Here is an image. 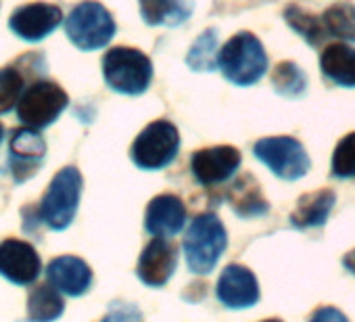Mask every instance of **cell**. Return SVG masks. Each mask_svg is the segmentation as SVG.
<instances>
[{"mask_svg": "<svg viewBox=\"0 0 355 322\" xmlns=\"http://www.w3.org/2000/svg\"><path fill=\"white\" fill-rule=\"evenodd\" d=\"M218 67L228 82L236 86H253L268 71V55L257 36L241 32L222 46Z\"/></svg>", "mask_w": 355, "mask_h": 322, "instance_id": "1", "label": "cell"}, {"mask_svg": "<svg viewBox=\"0 0 355 322\" xmlns=\"http://www.w3.org/2000/svg\"><path fill=\"white\" fill-rule=\"evenodd\" d=\"M228 245V235L220 218L211 212L199 214L184 237V253L191 272L209 274Z\"/></svg>", "mask_w": 355, "mask_h": 322, "instance_id": "2", "label": "cell"}, {"mask_svg": "<svg viewBox=\"0 0 355 322\" xmlns=\"http://www.w3.org/2000/svg\"><path fill=\"white\" fill-rule=\"evenodd\" d=\"M103 76L109 88L121 94H142L153 80L150 59L130 46H115L103 57Z\"/></svg>", "mask_w": 355, "mask_h": 322, "instance_id": "3", "label": "cell"}, {"mask_svg": "<svg viewBox=\"0 0 355 322\" xmlns=\"http://www.w3.org/2000/svg\"><path fill=\"white\" fill-rule=\"evenodd\" d=\"M82 174L73 166L55 174L40 203V218L49 228L65 230L73 222L82 197Z\"/></svg>", "mask_w": 355, "mask_h": 322, "instance_id": "4", "label": "cell"}, {"mask_svg": "<svg viewBox=\"0 0 355 322\" xmlns=\"http://www.w3.org/2000/svg\"><path fill=\"white\" fill-rule=\"evenodd\" d=\"M113 15L96 0H84L76 5L65 19V32L71 44L80 51H98L115 36Z\"/></svg>", "mask_w": 355, "mask_h": 322, "instance_id": "5", "label": "cell"}, {"mask_svg": "<svg viewBox=\"0 0 355 322\" xmlns=\"http://www.w3.org/2000/svg\"><path fill=\"white\" fill-rule=\"evenodd\" d=\"M180 149V134L171 121L157 119L148 124L132 144V161L140 170H163Z\"/></svg>", "mask_w": 355, "mask_h": 322, "instance_id": "6", "label": "cell"}, {"mask_svg": "<svg viewBox=\"0 0 355 322\" xmlns=\"http://www.w3.org/2000/svg\"><path fill=\"white\" fill-rule=\"evenodd\" d=\"M69 105L67 92L51 80L34 82L17 103V117L30 128L42 130L57 121V117Z\"/></svg>", "mask_w": 355, "mask_h": 322, "instance_id": "7", "label": "cell"}, {"mask_svg": "<svg viewBox=\"0 0 355 322\" xmlns=\"http://www.w3.org/2000/svg\"><path fill=\"white\" fill-rule=\"evenodd\" d=\"M253 153L282 180H297L309 170V157L303 144L291 136L261 138L253 144Z\"/></svg>", "mask_w": 355, "mask_h": 322, "instance_id": "8", "label": "cell"}, {"mask_svg": "<svg viewBox=\"0 0 355 322\" xmlns=\"http://www.w3.org/2000/svg\"><path fill=\"white\" fill-rule=\"evenodd\" d=\"M46 142L36 128H17L9 142V166L15 183H26L32 178L44 161Z\"/></svg>", "mask_w": 355, "mask_h": 322, "instance_id": "9", "label": "cell"}, {"mask_svg": "<svg viewBox=\"0 0 355 322\" xmlns=\"http://www.w3.org/2000/svg\"><path fill=\"white\" fill-rule=\"evenodd\" d=\"M63 22V11L57 5L49 3H32L19 7L11 19L9 28L15 36L28 42H38L44 40L49 34H53Z\"/></svg>", "mask_w": 355, "mask_h": 322, "instance_id": "10", "label": "cell"}, {"mask_svg": "<svg viewBox=\"0 0 355 322\" xmlns=\"http://www.w3.org/2000/svg\"><path fill=\"white\" fill-rule=\"evenodd\" d=\"M241 166V151L222 144V146H209L201 149L193 155L191 168L199 185L214 187L220 183H226Z\"/></svg>", "mask_w": 355, "mask_h": 322, "instance_id": "11", "label": "cell"}, {"mask_svg": "<svg viewBox=\"0 0 355 322\" xmlns=\"http://www.w3.org/2000/svg\"><path fill=\"white\" fill-rule=\"evenodd\" d=\"M40 255L30 243L19 239H7L0 243V276L28 287L40 276Z\"/></svg>", "mask_w": 355, "mask_h": 322, "instance_id": "12", "label": "cell"}, {"mask_svg": "<svg viewBox=\"0 0 355 322\" xmlns=\"http://www.w3.org/2000/svg\"><path fill=\"white\" fill-rule=\"evenodd\" d=\"M178 264L175 247L165 237H155L140 253L136 274L148 287H163Z\"/></svg>", "mask_w": 355, "mask_h": 322, "instance_id": "13", "label": "cell"}, {"mask_svg": "<svg viewBox=\"0 0 355 322\" xmlns=\"http://www.w3.org/2000/svg\"><path fill=\"white\" fill-rule=\"evenodd\" d=\"M218 299L226 307H251L259 299V285L255 274L241 266L230 264L224 268L218 280Z\"/></svg>", "mask_w": 355, "mask_h": 322, "instance_id": "14", "label": "cell"}, {"mask_svg": "<svg viewBox=\"0 0 355 322\" xmlns=\"http://www.w3.org/2000/svg\"><path fill=\"white\" fill-rule=\"evenodd\" d=\"M187 224V207L175 195L155 197L144 216V228L153 237H173Z\"/></svg>", "mask_w": 355, "mask_h": 322, "instance_id": "15", "label": "cell"}, {"mask_svg": "<svg viewBox=\"0 0 355 322\" xmlns=\"http://www.w3.org/2000/svg\"><path fill=\"white\" fill-rule=\"evenodd\" d=\"M46 278L61 293L80 297L92 285V270L84 260L76 255H61L46 266Z\"/></svg>", "mask_w": 355, "mask_h": 322, "instance_id": "16", "label": "cell"}, {"mask_svg": "<svg viewBox=\"0 0 355 322\" xmlns=\"http://www.w3.org/2000/svg\"><path fill=\"white\" fill-rule=\"evenodd\" d=\"M334 203H336V195L330 189H320V191L307 193L297 201V207L291 214V224L299 230L322 226V224H326Z\"/></svg>", "mask_w": 355, "mask_h": 322, "instance_id": "17", "label": "cell"}, {"mask_svg": "<svg viewBox=\"0 0 355 322\" xmlns=\"http://www.w3.org/2000/svg\"><path fill=\"white\" fill-rule=\"evenodd\" d=\"M228 203L232 205L239 218H259L270 212V203L266 201L259 183L251 174H243L228 191Z\"/></svg>", "mask_w": 355, "mask_h": 322, "instance_id": "18", "label": "cell"}, {"mask_svg": "<svg viewBox=\"0 0 355 322\" xmlns=\"http://www.w3.org/2000/svg\"><path fill=\"white\" fill-rule=\"evenodd\" d=\"M324 76L345 88H355V49L343 42L328 44L320 55Z\"/></svg>", "mask_w": 355, "mask_h": 322, "instance_id": "19", "label": "cell"}, {"mask_svg": "<svg viewBox=\"0 0 355 322\" xmlns=\"http://www.w3.org/2000/svg\"><path fill=\"white\" fill-rule=\"evenodd\" d=\"M148 26H180L193 13L195 0H138Z\"/></svg>", "mask_w": 355, "mask_h": 322, "instance_id": "20", "label": "cell"}, {"mask_svg": "<svg viewBox=\"0 0 355 322\" xmlns=\"http://www.w3.org/2000/svg\"><path fill=\"white\" fill-rule=\"evenodd\" d=\"M65 301L61 291L55 289L51 282L36 287L28 297V318L32 320H55L63 314Z\"/></svg>", "mask_w": 355, "mask_h": 322, "instance_id": "21", "label": "cell"}, {"mask_svg": "<svg viewBox=\"0 0 355 322\" xmlns=\"http://www.w3.org/2000/svg\"><path fill=\"white\" fill-rule=\"evenodd\" d=\"M284 19L286 24L299 34L303 36V40L309 44V46H320L328 40V34H326V28H324V22L322 17L318 15H311L309 11L297 7V5H291L286 11H284Z\"/></svg>", "mask_w": 355, "mask_h": 322, "instance_id": "22", "label": "cell"}, {"mask_svg": "<svg viewBox=\"0 0 355 322\" xmlns=\"http://www.w3.org/2000/svg\"><path fill=\"white\" fill-rule=\"evenodd\" d=\"M218 30H205L187 55V65L193 71H214L218 69Z\"/></svg>", "mask_w": 355, "mask_h": 322, "instance_id": "23", "label": "cell"}, {"mask_svg": "<svg viewBox=\"0 0 355 322\" xmlns=\"http://www.w3.org/2000/svg\"><path fill=\"white\" fill-rule=\"evenodd\" d=\"M272 86L280 96L297 99L307 88V78L303 69L293 61H280L272 71Z\"/></svg>", "mask_w": 355, "mask_h": 322, "instance_id": "24", "label": "cell"}, {"mask_svg": "<svg viewBox=\"0 0 355 322\" xmlns=\"http://www.w3.org/2000/svg\"><path fill=\"white\" fill-rule=\"evenodd\" d=\"M328 38L353 40L355 42V7L340 3L324 11L322 15Z\"/></svg>", "mask_w": 355, "mask_h": 322, "instance_id": "25", "label": "cell"}, {"mask_svg": "<svg viewBox=\"0 0 355 322\" xmlns=\"http://www.w3.org/2000/svg\"><path fill=\"white\" fill-rule=\"evenodd\" d=\"M26 84V71L19 69V63L0 69V115L9 113L17 107Z\"/></svg>", "mask_w": 355, "mask_h": 322, "instance_id": "26", "label": "cell"}, {"mask_svg": "<svg viewBox=\"0 0 355 322\" xmlns=\"http://www.w3.org/2000/svg\"><path fill=\"white\" fill-rule=\"evenodd\" d=\"M332 176L355 178V132L347 134L332 153Z\"/></svg>", "mask_w": 355, "mask_h": 322, "instance_id": "27", "label": "cell"}, {"mask_svg": "<svg viewBox=\"0 0 355 322\" xmlns=\"http://www.w3.org/2000/svg\"><path fill=\"white\" fill-rule=\"evenodd\" d=\"M311 318H313V320H326V318H332V320H345V316H343V314H338V312H336V310H332V307L318 310Z\"/></svg>", "mask_w": 355, "mask_h": 322, "instance_id": "28", "label": "cell"}, {"mask_svg": "<svg viewBox=\"0 0 355 322\" xmlns=\"http://www.w3.org/2000/svg\"><path fill=\"white\" fill-rule=\"evenodd\" d=\"M343 266H345L351 274H355V249H353V251H349V253L343 257Z\"/></svg>", "mask_w": 355, "mask_h": 322, "instance_id": "29", "label": "cell"}, {"mask_svg": "<svg viewBox=\"0 0 355 322\" xmlns=\"http://www.w3.org/2000/svg\"><path fill=\"white\" fill-rule=\"evenodd\" d=\"M3 134H5V128H3V124H0V140H3Z\"/></svg>", "mask_w": 355, "mask_h": 322, "instance_id": "30", "label": "cell"}]
</instances>
